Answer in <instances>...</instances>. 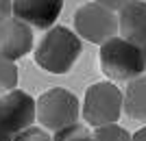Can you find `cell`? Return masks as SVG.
I'll return each instance as SVG.
<instances>
[{
	"instance_id": "2e32d148",
	"label": "cell",
	"mask_w": 146,
	"mask_h": 141,
	"mask_svg": "<svg viewBox=\"0 0 146 141\" xmlns=\"http://www.w3.org/2000/svg\"><path fill=\"white\" fill-rule=\"evenodd\" d=\"M13 15V0H0V22Z\"/></svg>"
},
{
	"instance_id": "6da1fadb",
	"label": "cell",
	"mask_w": 146,
	"mask_h": 141,
	"mask_svg": "<svg viewBox=\"0 0 146 141\" xmlns=\"http://www.w3.org/2000/svg\"><path fill=\"white\" fill-rule=\"evenodd\" d=\"M83 52L81 37L66 26H50L35 50V61L50 74H66L72 70Z\"/></svg>"
},
{
	"instance_id": "5bb4252c",
	"label": "cell",
	"mask_w": 146,
	"mask_h": 141,
	"mask_svg": "<svg viewBox=\"0 0 146 141\" xmlns=\"http://www.w3.org/2000/svg\"><path fill=\"white\" fill-rule=\"evenodd\" d=\"M13 141H52V137H50V132H46L44 128L29 126V128L20 130L18 135H13Z\"/></svg>"
},
{
	"instance_id": "9a60e30c",
	"label": "cell",
	"mask_w": 146,
	"mask_h": 141,
	"mask_svg": "<svg viewBox=\"0 0 146 141\" xmlns=\"http://www.w3.org/2000/svg\"><path fill=\"white\" fill-rule=\"evenodd\" d=\"M96 2H100L103 7H107L111 11H120L122 7H127L129 2H133V0H96Z\"/></svg>"
},
{
	"instance_id": "ac0fdd59",
	"label": "cell",
	"mask_w": 146,
	"mask_h": 141,
	"mask_svg": "<svg viewBox=\"0 0 146 141\" xmlns=\"http://www.w3.org/2000/svg\"><path fill=\"white\" fill-rule=\"evenodd\" d=\"M0 141H13V135H9V132H5L0 128Z\"/></svg>"
},
{
	"instance_id": "d6986e66",
	"label": "cell",
	"mask_w": 146,
	"mask_h": 141,
	"mask_svg": "<svg viewBox=\"0 0 146 141\" xmlns=\"http://www.w3.org/2000/svg\"><path fill=\"white\" fill-rule=\"evenodd\" d=\"M142 54H144V65H146V43L142 46Z\"/></svg>"
},
{
	"instance_id": "9c48e42d",
	"label": "cell",
	"mask_w": 146,
	"mask_h": 141,
	"mask_svg": "<svg viewBox=\"0 0 146 141\" xmlns=\"http://www.w3.org/2000/svg\"><path fill=\"white\" fill-rule=\"evenodd\" d=\"M118 31L124 39L144 46L146 43V0H133L120 9Z\"/></svg>"
},
{
	"instance_id": "8992f818",
	"label": "cell",
	"mask_w": 146,
	"mask_h": 141,
	"mask_svg": "<svg viewBox=\"0 0 146 141\" xmlns=\"http://www.w3.org/2000/svg\"><path fill=\"white\" fill-rule=\"evenodd\" d=\"M35 119V100L26 91L11 89L0 96V128L5 132L18 135L20 130L33 126Z\"/></svg>"
},
{
	"instance_id": "30bf717a",
	"label": "cell",
	"mask_w": 146,
	"mask_h": 141,
	"mask_svg": "<svg viewBox=\"0 0 146 141\" xmlns=\"http://www.w3.org/2000/svg\"><path fill=\"white\" fill-rule=\"evenodd\" d=\"M122 111L127 117L146 124V74L129 80L127 91L122 93Z\"/></svg>"
},
{
	"instance_id": "e0dca14e",
	"label": "cell",
	"mask_w": 146,
	"mask_h": 141,
	"mask_svg": "<svg viewBox=\"0 0 146 141\" xmlns=\"http://www.w3.org/2000/svg\"><path fill=\"white\" fill-rule=\"evenodd\" d=\"M131 141H146V126H144V128H140L135 135H131Z\"/></svg>"
},
{
	"instance_id": "7c38bea8",
	"label": "cell",
	"mask_w": 146,
	"mask_h": 141,
	"mask_svg": "<svg viewBox=\"0 0 146 141\" xmlns=\"http://www.w3.org/2000/svg\"><path fill=\"white\" fill-rule=\"evenodd\" d=\"M52 141H94V137H92V132L83 124L74 122V124H70V126H66V128L55 130Z\"/></svg>"
},
{
	"instance_id": "8fae6325",
	"label": "cell",
	"mask_w": 146,
	"mask_h": 141,
	"mask_svg": "<svg viewBox=\"0 0 146 141\" xmlns=\"http://www.w3.org/2000/svg\"><path fill=\"white\" fill-rule=\"evenodd\" d=\"M94 141H131V132L118 124H105L92 132Z\"/></svg>"
},
{
	"instance_id": "4fadbf2b",
	"label": "cell",
	"mask_w": 146,
	"mask_h": 141,
	"mask_svg": "<svg viewBox=\"0 0 146 141\" xmlns=\"http://www.w3.org/2000/svg\"><path fill=\"white\" fill-rule=\"evenodd\" d=\"M15 85H18V68H15V63L11 59L0 56V96L15 89Z\"/></svg>"
},
{
	"instance_id": "3957f363",
	"label": "cell",
	"mask_w": 146,
	"mask_h": 141,
	"mask_svg": "<svg viewBox=\"0 0 146 141\" xmlns=\"http://www.w3.org/2000/svg\"><path fill=\"white\" fill-rule=\"evenodd\" d=\"M79 113H81L79 98L63 87H52L35 100L37 122L52 132L74 124L79 119Z\"/></svg>"
},
{
	"instance_id": "7a4b0ae2",
	"label": "cell",
	"mask_w": 146,
	"mask_h": 141,
	"mask_svg": "<svg viewBox=\"0 0 146 141\" xmlns=\"http://www.w3.org/2000/svg\"><path fill=\"white\" fill-rule=\"evenodd\" d=\"M100 70L111 80H133L146 70L142 46L113 35L100 43Z\"/></svg>"
},
{
	"instance_id": "5b68a950",
	"label": "cell",
	"mask_w": 146,
	"mask_h": 141,
	"mask_svg": "<svg viewBox=\"0 0 146 141\" xmlns=\"http://www.w3.org/2000/svg\"><path fill=\"white\" fill-rule=\"evenodd\" d=\"M74 28L81 39L92 43H103L118 33V15L94 0V2H87L76 9Z\"/></svg>"
},
{
	"instance_id": "277c9868",
	"label": "cell",
	"mask_w": 146,
	"mask_h": 141,
	"mask_svg": "<svg viewBox=\"0 0 146 141\" xmlns=\"http://www.w3.org/2000/svg\"><path fill=\"white\" fill-rule=\"evenodd\" d=\"M83 117L94 128L116 124L122 113V93L113 83H96L85 91Z\"/></svg>"
},
{
	"instance_id": "ba28073f",
	"label": "cell",
	"mask_w": 146,
	"mask_h": 141,
	"mask_svg": "<svg viewBox=\"0 0 146 141\" xmlns=\"http://www.w3.org/2000/svg\"><path fill=\"white\" fill-rule=\"evenodd\" d=\"M63 9V0H13V15L33 28L48 31Z\"/></svg>"
},
{
	"instance_id": "52a82bcc",
	"label": "cell",
	"mask_w": 146,
	"mask_h": 141,
	"mask_svg": "<svg viewBox=\"0 0 146 141\" xmlns=\"http://www.w3.org/2000/svg\"><path fill=\"white\" fill-rule=\"evenodd\" d=\"M33 50V26L20 18H7L0 22V56L18 61Z\"/></svg>"
}]
</instances>
